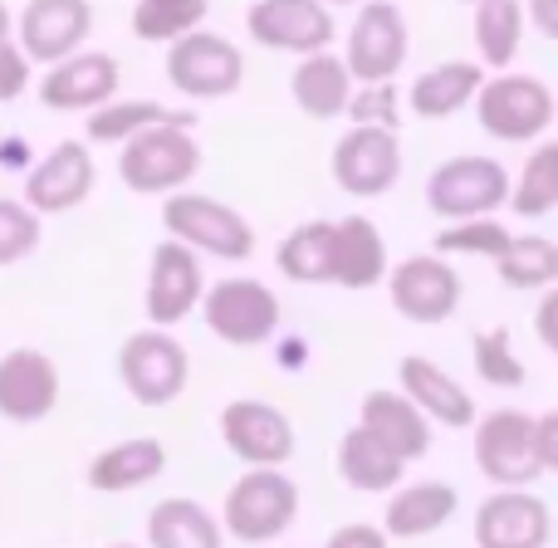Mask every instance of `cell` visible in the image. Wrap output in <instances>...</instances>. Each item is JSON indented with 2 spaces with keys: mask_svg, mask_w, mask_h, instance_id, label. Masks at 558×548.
<instances>
[{
  "mask_svg": "<svg viewBox=\"0 0 558 548\" xmlns=\"http://www.w3.org/2000/svg\"><path fill=\"white\" fill-rule=\"evenodd\" d=\"M118 157V176H123L128 192L137 196H167L182 192L196 172H202V143H196L192 127L182 123H157L133 133Z\"/></svg>",
  "mask_w": 558,
  "mask_h": 548,
  "instance_id": "1",
  "label": "cell"
},
{
  "mask_svg": "<svg viewBox=\"0 0 558 548\" xmlns=\"http://www.w3.org/2000/svg\"><path fill=\"white\" fill-rule=\"evenodd\" d=\"M162 226L172 241H182L196 255H211V260L241 265L255 255V226L235 206L216 202L206 192H167Z\"/></svg>",
  "mask_w": 558,
  "mask_h": 548,
  "instance_id": "2",
  "label": "cell"
},
{
  "mask_svg": "<svg viewBox=\"0 0 558 548\" xmlns=\"http://www.w3.org/2000/svg\"><path fill=\"white\" fill-rule=\"evenodd\" d=\"M475 118L495 143H539L554 127V88L539 74H514L500 69L495 78H485L475 88Z\"/></svg>",
  "mask_w": 558,
  "mask_h": 548,
  "instance_id": "3",
  "label": "cell"
},
{
  "mask_svg": "<svg viewBox=\"0 0 558 548\" xmlns=\"http://www.w3.org/2000/svg\"><path fill=\"white\" fill-rule=\"evenodd\" d=\"M299 520V485L279 465H251V475L226 490L221 529L241 544H270Z\"/></svg>",
  "mask_w": 558,
  "mask_h": 548,
  "instance_id": "4",
  "label": "cell"
},
{
  "mask_svg": "<svg viewBox=\"0 0 558 548\" xmlns=\"http://www.w3.org/2000/svg\"><path fill=\"white\" fill-rule=\"evenodd\" d=\"M167 84L192 103H216L231 98L245 84V54L216 29H192V35L167 45Z\"/></svg>",
  "mask_w": 558,
  "mask_h": 548,
  "instance_id": "5",
  "label": "cell"
},
{
  "mask_svg": "<svg viewBox=\"0 0 558 548\" xmlns=\"http://www.w3.org/2000/svg\"><path fill=\"white\" fill-rule=\"evenodd\" d=\"M118 377L137 406H172L186 392L192 357L172 338V328H137L118 348Z\"/></svg>",
  "mask_w": 558,
  "mask_h": 548,
  "instance_id": "6",
  "label": "cell"
},
{
  "mask_svg": "<svg viewBox=\"0 0 558 548\" xmlns=\"http://www.w3.org/2000/svg\"><path fill=\"white\" fill-rule=\"evenodd\" d=\"M202 318L221 343L231 348H260L270 343L284 324L279 294L260 279H216L211 289H202Z\"/></svg>",
  "mask_w": 558,
  "mask_h": 548,
  "instance_id": "7",
  "label": "cell"
},
{
  "mask_svg": "<svg viewBox=\"0 0 558 548\" xmlns=\"http://www.w3.org/2000/svg\"><path fill=\"white\" fill-rule=\"evenodd\" d=\"M412 49V29L397 0H363L348 25L343 64L353 74V84H377V78H397Z\"/></svg>",
  "mask_w": 558,
  "mask_h": 548,
  "instance_id": "8",
  "label": "cell"
},
{
  "mask_svg": "<svg viewBox=\"0 0 558 548\" xmlns=\"http://www.w3.org/2000/svg\"><path fill=\"white\" fill-rule=\"evenodd\" d=\"M475 465L490 485L500 490H530L534 480H544V461L534 451V416L500 406V412L481 416L475 426Z\"/></svg>",
  "mask_w": 558,
  "mask_h": 548,
  "instance_id": "9",
  "label": "cell"
},
{
  "mask_svg": "<svg viewBox=\"0 0 558 548\" xmlns=\"http://www.w3.org/2000/svg\"><path fill=\"white\" fill-rule=\"evenodd\" d=\"M328 172H333L338 192L357 196V202L387 196L397 182H402V137H397L392 127L353 123V127H348V133L333 143Z\"/></svg>",
  "mask_w": 558,
  "mask_h": 548,
  "instance_id": "10",
  "label": "cell"
},
{
  "mask_svg": "<svg viewBox=\"0 0 558 548\" xmlns=\"http://www.w3.org/2000/svg\"><path fill=\"white\" fill-rule=\"evenodd\" d=\"M510 196V172L495 157H451L426 176V206L441 221H471V216H495Z\"/></svg>",
  "mask_w": 558,
  "mask_h": 548,
  "instance_id": "11",
  "label": "cell"
},
{
  "mask_svg": "<svg viewBox=\"0 0 558 548\" xmlns=\"http://www.w3.org/2000/svg\"><path fill=\"white\" fill-rule=\"evenodd\" d=\"M387 299L412 324H446L461 308V275L451 255H407L402 265H387Z\"/></svg>",
  "mask_w": 558,
  "mask_h": 548,
  "instance_id": "12",
  "label": "cell"
},
{
  "mask_svg": "<svg viewBox=\"0 0 558 548\" xmlns=\"http://www.w3.org/2000/svg\"><path fill=\"white\" fill-rule=\"evenodd\" d=\"M94 182H98V167H94L88 143L69 137V143H54L45 157H35L25 167V196L20 202L35 216H64L88 202Z\"/></svg>",
  "mask_w": 558,
  "mask_h": 548,
  "instance_id": "13",
  "label": "cell"
},
{
  "mask_svg": "<svg viewBox=\"0 0 558 548\" xmlns=\"http://www.w3.org/2000/svg\"><path fill=\"white\" fill-rule=\"evenodd\" d=\"M255 45L275 49V54H314L328 49L338 35L333 10L324 0H255L245 15Z\"/></svg>",
  "mask_w": 558,
  "mask_h": 548,
  "instance_id": "14",
  "label": "cell"
},
{
  "mask_svg": "<svg viewBox=\"0 0 558 548\" xmlns=\"http://www.w3.org/2000/svg\"><path fill=\"white\" fill-rule=\"evenodd\" d=\"M202 255L186 251L182 241H162L147 260V289H143V308L153 328H177L182 318L196 314L202 304Z\"/></svg>",
  "mask_w": 558,
  "mask_h": 548,
  "instance_id": "15",
  "label": "cell"
},
{
  "mask_svg": "<svg viewBox=\"0 0 558 548\" xmlns=\"http://www.w3.org/2000/svg\"><path fill=\"white\" fill-rule=\"evenodd\" d=\"M123 74H118V59L104 49H74V54L45 64V78L35 84L39 103L54 108V113H88V108L108 103L118 94Z\"/></svg>",
  "mask_w": 558,
  "mask_h": 548,
  "instance_id": "16",
  "label": "cell"
},
{
  "mask_svg": "<svg viewBox=\"0 0 558 548\" xmlns=\"http://www.w3.org/2000/svg\"><path fill=\"white\" fill-rule=\"evenodd\" d=\"M94 35V5L88 0H29L20 10L15 45L25 49L29 64H54V59L74 54Z\"/></svg>",
  "mask_w": 558,
  "mask_h": 548,
  "instance_id": "17",
  "label": "cell"
},
{
  "mask_svg": "<svg viewBox=\"0 0 558 548\" xmlns=\"http://www.w3.org/2000/svg\"><path fill=\"white\" fill-rule=\"evenodd\" d=\"M226 451L245 465H284L294 455V422L260 397H235L221 412Z\"/></svg>",
  "mask_w": 558,
  "mask_h": 548,
  "instance_id": "18",
  "label": "cell"
},
{
  "mask_svg": "<svg viewBox=\"0 0 558 548\" xmlns=\"http://www.w3.org/2000/svg\"><path fill=\"white\" fill-rule=\"evenodd\" d=\"M549 504L530 490H495L475 510V548H549Z\"/></svg>",
  "mask_w": 558,
  "mask_h": 548,
  "instance_id": "19",
  "label": "cell"
},
{
  "mask_svg": "<svg viewBox=\"0 0 558 548\" xmlns=\"http://www.w3.org/2000/svg\"><path fill=\"white\" fill-rule=\"evenodd\" d=\"M59 406V367L39 348H10L0 357V416L5 422H45Z\"/></svg>",
  "mask_w": 558,
  "mask_h": 548,
  "instance_id": "20",
  "label": "cell"
},
{
  "mask_svg": "<svg viewBox=\"0 0 558 548\" xmlns=\"http://www.w3.org/2000/svg\"><path fill=\"white\" fill-rule=\"evenodd\" d=\"M397 377H402V397H412L416 412L432 426H446V431H461V426H475V397L456 382L446 367H436L432 357L412 353L397 363Z\"/></svg>",
  "mask_w": 558,
  "mask_h": 548,
  "instance_id": "21",
  "label": "cell"
},
{
  "mask_svg": "<svg viewBox=\"0 0 558 548\" xmlns=\"http://www.w3.org/2000/svg\"><path fill=\"white\" fill-rule=\"evenodd\" d=\"M387 275V241L377 221L367 216H343L333 221V265H328V284L338 289H373Z\"/></svg>",
  "mask_w": 558,
  "mask_h": 548,
  "instance_id": "22",
  "label": "cell"
},
{
  "mask_svg": "<svg viewBox=\"0 0 558 548\" xmlns=\"http://www.w3.org/2000/svg\"><path fill=\"white\" fill-rule=\"evenodd\" d=\"M383 510V534L387 539H426V534L446 529L451 514L461 510V495L456 485H441V480H422V485H402V490H387Z\"/></svg>",
  "mask_w": 558,
  "mask_h": 548,
  "instance_id": "23",
  "label": "cell"
},
{
  "mask_svg": "<svg viewBox=\"0 0 558 548\" xmlns=\"http://www.w3.org/2000/svg\"><path fill=\"white\" fill-rule=\"evenodd\" d=\"M289 94H294L299 113H308L314 123H333V118H343V108H348L353 74H348L343 54L314 49V54H299L294 78H289Z\"/></svg>",
  "mask_w": 558,
  "mask_h": 548,
  "instance_id": "24",
  "label": "cell"
},
{
  "mask_svg": "<svg viewBox=\"0 0 558 548\" xmlns=\"http://www.w3.org/2000/svg\"><path fill=\"white\" fill-rule=\"evenodd\" d=\"M167 471V446L157 436H128L88 461V490L98 495H128L153 485Z\"/></svg>",
  "mask_w": 558,
  "mask_h": 548,
  "instance_id": "25",
  "label": "cell"
},
{
  "mask_svg": "<svg viewBox=\"0 0 558 548\" xmlns=\"http://www.w3.org/2000/svg\"><path fill=\"white\" fill-rule=\"evenodd\" d=\"M357 426H367V431H373L377 441L407 465L422 461V455L432 451V422H426V416L416 412L412 397H402V392H367L363 397V422Z\"/></svg>",
  "mask_w": 558,
  "mask_h": 548,
  "instance_id": "26",
  "label": "cell"
},
{
  "mask_svg": "<svg viewBox=\"0 0 558 548\" xmlns=\"http://www.w3.org/2000/svg\"><path fill=\"white\" fill-rule=\"evenodd\" d=\"M485 84V69L475 59H446V64H432L426 74H416V84L407 88V103H412L416 118H456L461 108H471L475 88Z\"/></svg>",
  "mask_w": 558,
  "mask_h": 548,
  "instance_id": "27",
  "label": "cell"
},
{
  "mask_svg": "<svg viewBox=\"0 0 558 548\" xmlns=\"http://www.w3.org/2000/svg\"><path fill=\"white\" fill-rule=\"evenodd\" d=\"M157 123H182V127H196V113L192 108H167L157 98H108V103L88 108V143H104V147H118L128 143L133 133L143 127H157Z\"/></svg>",
  "mask_w": 558,
  "mask_h": 548,
  "instance_id": "28",
  "label": "cell"
},
{
  "mask_svg": "<svg viewBox=\"0 0 558 548\" xmlns=\"http://www.w3.org/2000/svg\"><path fill=\"white\" fill-rule=\"evenodd\" d=\"M147 548H226V529L206 504L172 495L147 514Z\"/></svg>",
  "mask_w": 558,
  "mask_h": 548,
  "instance_id": "29",
  "label": "cell"
},
{
  "mask_svg": "<svg viewBox=\"0 0 558 548\" xmlns=\"http://www.w3.org/2000/svg\"><path fill=\"white\" fill-rule=\"evenodd\" d=\"M402 471L407 461H397L383 441H377L367 426H353L343 431L338 441V475H343L348 490H363V495H387L402 485Z\"/></svg>",
  "mask_w": 558,
  "mask_h": 548,
  "instance_id": "30",
  "label": "cell"
},
{
  "mask_svg": "<svg viewBox=\"0 0 558 548\" xmlns=\"http://www.w3.org/2000/svg\"><path fill=\"white\" fill-rule=\"evenodd\" d=\"M471 35H475V64L481 69H510L520 59V45L530 35V20H524L520 0H481L471 20Z\"/></svg>",
  "mask_w": 558,
  "mask_h": 548,
  "instance_id": "31",
  "label": "cell"
},
{
  "mask_svg": "<svg viewBox=\"0 0 558 548\" xmlns=\"http://www.w3.org/2000/svg\"><path fill=\"white\" fill-rule=\"evenodd\" d=\"M275 265L294 284H328V265H333V221H299L294 231L279 241Z\"/></svg>",
  "mask_w": 558,
  "mask_h": 548,
  "instance_id": "32",
  "label": "cell"
},
{
  "mask_svg": "<svg viewBox=\"0 0 558 548\" xmlns=\"http://www.w3.org/2000/svg\"><path fill=\"white\" fill-rule=\"evenodd\" d=\"M495 270H500L505 289L539 294L558 279V245L549 235H510V245L495 255Z\"/></svg>",
  "mask_w": 558,
  "mask_h": 548,
  "instance_id": "33",
  "label": "cell"
},
{
  "mask_svg": "<svg viewBox=\"0 0 558 548\" xmlns=\"http://www.w3.org/2000/svg\"><path fill=\"white\" fill-rule=\"evenodd\" d=\"M514 216L524 221H544V216L558 206V143H539L530 153V162L520 167V182H510V196H505Z\"/></svg>",
  "mask_w": 558,
  "mask_h": 548,
  "instance_id": "34",
  "label": "cell"
},
{
  "mask_svg": "<svg viewBox=\"0 0 558 548\" xmlns=\"http://www.w3.org/2000/svg\"><path fill=\"white\" fill-rule=\"evenodd\" d=\"M211 0H137L133 5V35L143 45H172L206 25Z\"/></svg>",
  "mask_w": 558,
  "mask_h": 548,
  "instance_id": "35",
  "label": "cell"
},
{
  "mask_svg": "<svg viewBox=\"0 0 558 548\" xmlns=\"http://www.w3.org/2000/svg\"><path fill=\"white\" fill-rule=\"evenodd\" d=\"M510 235L514 231L495 216H471V221H446L432 245L436 255H485V260H495L510 245Z\"/></svg>",
  "mask_w": 558,
  "mask_h": 548,
  "instance_id": "36",
  "label": "cell"
},
{
  "mask_svg": "<svg viewBox=\"0 0 558 548\" xmlns=\"http://www.w3.org/2000/svg\"><path fill=\"white\" fill-rule=\"evenodd\" d=\"M471 357H475V373H481V382L490 387H524L530 382V367L514 357V338L510 328H485V333L471 338Z\"/></svg>",
  "mask_w": 558,
  "mask_h": 548,
  "instance_id": "37",
  "label": "cell"
},
{
  "mask_svg": "<svg viewBox=\"0 0 558 548\" xmlns=\"http://www.w3.org/2000/svg\"><path fill=\"white\" fill-rule=\"evenodd\" d=\"M45 216H35L25 202H10L0 196V270L5 265H20L25 255L39 251V235H45Z\"/></svg>",
  "mask_w": 558,
  "mask_h": 548,
  "instance_id": "38",
  "label": "cell"
},
{
  "mask_svg": "<svg viewBox=\"0 0 558 548\" xmlns=\"http://www.w3.org/2000/svg\"><path fill=\"white\" fill-rule=\"evenodd\" d=\"M353 123H367V127H402V113H397V84L392 78H377V84H353L348 94V108H343Z\"/></svg>",
  "mask_w": 558,
  "mask_h": 548,
  "instance_id": "39",
  "label": "cell"
},
{
  "mask_svg": "<svg viewBox=\"0 0 558 548\" xmlns=\"http://www.w3.org/2000/svg\"><path fill=\"white\" fill-rule=\"evenodd\" d=\"M29 59H25V49L15 45V39H0V103H15L20 94L29 88Z\"/></svg>",
  "mask_w": 558,
  "mask_h": 548,
  "instance_id": "40",
  "label": "cell"
},
{
  "mask_svg": "<svg viewBox=\"0 0 558 548\" xmlns=\"http://www.w3.org/2000/svg\"><path fill=\"white\" fill-rule=\"evenodd\" d=\"M324 548H392V539L377 524H343V529L328 534Z\"/></svg>",
  "mask_w": 558,
  "mask_h": 548,
  "instance_id": "41",
  "label": "cell"
},
{
  "mask_svg": "<svg viewBox=\"0 0 558 548\" xmlns=\"http://www.w3.org/2000/svg\"><path fill=\"white\" fill-rule=\"evenodd\" d=\"M534 451H539L544 471H558V412L534 416Z\"/></svg>",
  "mask_w": 558,
  "mask_h": 548,
  "instance_id": "42",
  "label": "cell"
},
{
  "mask_svg": "<svg viewBox=\"0 0 558 548\" xmlns=\"http://www.w3.org/2000/svg\"><path fill=\"white\" fill-rule=\"evenodd\" d=\"M520 5H524V20H530L544 39H558V0H520Z\"/></svg>",
  "mask_w": 558,
  "mask_h": 548,
  "instance_id": "43",
  "label": "cell"
},
{
  "mask_svg": "<svg viewBox=\"0 0 558 548\" xmlns=\"http://www.w3.org/2000/svg\"><path fill=\"white\" fill-rule=\"evenodd\" d=\"M29 162H35V157H29L25 137H10V143H0V172H25Z\"/></svg>",
  "mask_w": 558,
  "mask_h": 548,
  "instance_id": "44",
  "label": "cell"
},
{
  "mask_svg": "<svg viewBox=\"0 0 558 548\" xmlns=\"http://www.w3.org/2000/svg\"><path fill=\"white\" fill-rule=\"evenodd\" d=\"M544 294V304H539V338H544V348H554V314H558V289H539Z\"/></svg>",
  "mask_w": 558,
  "mask_h": 548,
  "instance_id": "45",
  "label": "cell"
},
{
  "mask_svg": "<svg viewBox=\"0 0 558 548\" xmlns=\"http://www.w3.org/2000/svg\"><path fill=\"white\" fill-rule=\"evenodd\" d=\"M10 35V10H5V0H0V39Z\"/></svg>",
  "mask_w": 558,
  "mask_h": 548,
  "instance_id": "46",
  "label": "cell"
},
{
  "mask_svg": "<svg viewBox=\"0 0 558 548\" xmlns=\"http://www.w3.org/2000/svg\"><path fill=\"white\" fill-rule=\"evenodd\" d=\"M324 5L333 10V5H363V0H324Z\"/></svg>",
  "mask_w": 558,
  "mask_h": 548,
  "instance_id": "47",
  "label": "cell"
},
{
  "mask_svg": "<svg viewBox=\"0 0 558 548\" xmlns=\"http://www.w3.org/2000/svg\"><path fill=\"white\" fill-rule=\"evenodd\" d=\"M113 548H137V544H113Z\"/></svg>",
  "mask_w": 558,
  "mask_h": 548,
  "instance_id": "48",
  "label": "cell"
},
{
  "mask_svg": "<svg viewBox=\"0 0 558 548\" xmlns=\"http://www.w3.org/2000/svg\"><path fill=\"white\" fill-rule=\"evenodd\" d=\"M465 5H481V0H465Z\"/></svg>",
  "mask_w": 558,
  "mask_h": 548,
  "instance_id": "49",
  "label": "cell"
}]
</instances>
